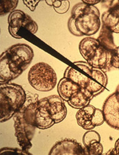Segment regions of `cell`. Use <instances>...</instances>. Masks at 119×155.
<instances>
[{
	"label": "cell",
	"instance_id": "6da1fadb",
	"mask_svg": "<svg viewBox=\"0 0 119 155\" xmlns=\"http://www.w3.org/2000/svg\"><path fill=\"white\" fill-rule=\"evenodd\" d=\"M99 10L97 7L83 2L77 3L72 8L68 22L69 31L78 37L96 34L101 27Z\"/></svg>",
	"mask_w": 119,
	"mask_h": 155
},
{
	"label": "cell",
	"instance_id": "7a4b0ae2",
	"mask_svg": "<svg viewBox=\"0 0 119 155\" xmlns=\"http://www.w3.org/2000/svg\"><path fill=\"white\" fill-rule=\"evenodd\" d=\"M26 99V91L22 86L15 83L1 84V123H5L13 117L23 107Z\"/></svg>",
	"mask_w": 119,
	"mask_h": 155
},
{
	"label": "cell",
	"instance_id": "3957f363",
	"mask_svg": "<svg viewBox=\"0 0 119 155\" xmlns=\"http://www.w3.org/2000/svg\"><path fill=\"white\" fill-rule=\"evenodd\" d=\"M79 49L83 58L93 68H98L105 72L112 69V53L104 48L97 39L86 37L79 45Z\"/></svg>",
	"mask_w": 119,
	"mask_h": 155
},
{
	"label": "cell",
	"instance_id": "277c9868",
	"mask_svg": "<svg viewBox=\"0 0 119 155\" xmlns=\"http://www.w3.org/2000/svg\"><path fill=\"white\" fill-rule=\"evenodd\" d=\"M28 81L36 91L48 92L52 91L57 83V75L50 65L39 62L33 65L28 73Z\"/></svg>",
	"mask_w": 119,
	"mask_h": 155
},
{
	"label": "cell",
	"instance_id": "5b68a950",
	"mask_svg": "<svg viewBox=\"0 0 119 155\" xmlns=\"http://www.w3.org/2000/svg\"><path fill=\"white\" fill-rule=\"evenodd\" d=\"M8 32L11 36L16 39L23 38L18 34V31L22 27L32 34H35L38 29L35 21L21 10H15L10 13L8 17Z\"/></svg>",
	"mask_w": 119,
	"mask_h": 155
},
{
	"label": "cell",
	"instance_id": "8992f818",
	"mask_svg": "<svg viewBox=\"0 0 119 155\" xmlns=\"http://www.w3.org/2000/svg\"><path fill=\"white\" fill-rule=\"evenodd\" d=\"M13 120L17 142L23 150L29 153V150L32 147L31 140L35 134L36 127L26 121L21 110L14 115Z\"/></svg>",
	"mask_w": 119,
	"mask_h": 155
},
{
	"label": "cell",
	"instance_id": "52a82bcc",
	"mask_svg": "<svg viewBox=\"0 0 119 155\" xmlns=\"http://www.w3.org/2000/svg\"><path fill=\"white\" fill-rule=\"evenodd\" d=\"M64 77L73 81L81 88L89 91L94 97L99 95L106 89L93 78L87 77L71 66L68 67L65 71Z\"/></svg>",
	"mask_w": 119,
	"mask_h": 155
},
{
	"label": "cell",
	"instance_id": "ba28073f",
	"mask_svg": "<svg viewBox=\"0 0 119 155\" xmlns=\"http://www.w3.org/2000/svg\"><path fill=\"white\" fill-rule=\"evenodd\" d=\"M7 54L23 71L29 67L34 57L32 48L26 44H16L6 51Z\"/></svg>",
	"mask_w": 119,
	"mask_h": 155
},
{
	"label": "cell",
	"instance_id": "9c48e42d",
	"mask_svg": "<svg viewBox=\"0 0 119 155\" xmlns=\"http://www.w3.org/2000/svg\"><path fill=\"white\" fill-rule=\"evenodd\" d=\"M105 121L109 126L119 130V90L106 98L103 107Z\"/></svg>",
	"mask_w": 119,
	"mask_h": 155
},
{
	"label": "cell",
	"instance_id": "30bf717a",
	"mask_svg": "<svg viewBox=\"0 0 119 155\" xmlns=\"http://www.w3.org/2000/svg\"><path fill=\"white\" fill-rule=\"evenodd\" d=\"M49 155H89L87 147L74 139H65L55 143Z\"/></svg>",
	"mask_w": 119,
	"mask_h": 155
},
{
	"label": "cell",
	"instance_id": "8fae6325",
	"mask_svg": "<svg viewBox=\"0 0 119 155\" xmlns=\"http://www.w3.org/2000/svg\"><path fill=\"white\" fill-rule=\"evenodd\" d=\"M22 70L9 57L6 51L0 58V84L8 83L23 73Z\"/></svg>",
	"mask_w": 119,
	"mask_h": 155
},
{
	"label": "cell",
	"instance_id": "7c38bea8",
	"mask_svg": "<svg viewBox=\"0 0 119 155\" xmlns=\"http://www.w3.org/2000/svg\"><path fill=\"white\" fill-rule=\"evenodd\" d=\"M109 10L101 16L103 25L113 33L119 34V1H101Z\"/></svg>",
	"mask_w": 119,
	"mask_h": 155
},
{
	"label": "cell",
	"instance_id": "4fadbf2b",
	"mask_svg": "<svg viewBox=\"0 0 119 155\" xmlns=\"http://www.w3.org/2000/svg\"><path fill=\"white\" fill-rule=\"evenodd\" d=\"M46 98L47 110L55 124L63 121L67 115V109L64 100L57 95L46 97Z\"/></svg>",
	"mask_w": 119,
	"mask_h": 155
},
{
	"label": "cell",
	"instance_id": "5bb4252c",
	"mask_svg": "<svg viewBox=\"0 0 119 155\" xmlns=\"http://www.w3.org/2000/svg\"><path fill=\"white\" fill-rule=\"evenodd\" d=\"M94 97L93 94L89 91L81 88L72 95L67 102L71 107L80 109L88 105Z\"/></svg>",
	"mask_w": 119,
	"mask_h": 155
},
{
	"label": "cell",
	"instance_id": "9a60e30c",
	"mask_svg": "<svg viewBox=\"0 0 119 155\" xmlns=\"http://www.w3.org/2000/svg\"><path fill=\"white\" fill-rule=\"evenodd\" d=\"M95 109L94 106L89 104L79 109L75 115L78 125L88 131L94 129L95 127L91 124V119Z\"/></svg>",
	"mask_w": 119,
	"mask_h": 155
},
{
	"label": "cell",
	"instance_id": "2e32d148",
	"mask_svg": "<svg viewBox=\"0 0 119 155\" xmlns=\"http://www.w3.org/2000/svg\"><path fill=\"white\" fill-rule=\"evenodd\" d=\"M74 64L86 74L98 81L104 87H106L108 79L105 71L98 68H93L85 61H76L74 62Z\"/></svg>",
	"mask_w": 119,
	"mask_h": 155
},
{
	"label": "cell",
	"instance_id": "e0dca14e",
	"mask_svg": "<svg viewBox=\"0 0 119 155\" xmlns=\"http://www.w3.org/2000/svg\"><path fill=\"white\" fill-rule=\"evenodd\" d=\"M81 89V87L69 78H63L58 83L57 91L61 98L68 101L72 95Z\"/></svg>",
	"mask_w": 119,
	"mask_h": 155
},
{
	"label": "cell",
	"instance_id": "ac0fdd59",
	"mask_svg": "<svg viewBox=\"0 0 119 155\" xmlns=\"http://www.w3.org/2000/svg\"><path fill=\"white\" fill-rule=\"evenodd\" d=\"M97 40L101 46L111 53L117 47L114 40L113 33L104 25H102L99 36Z\"/></svg>",
	"mask_w": 119,
	"mask_h": 155
},
{
	"label": "cell",
	"instance_id": "d6986e66",
	"mask_svg": "<svg viewBox=\"0 0 119 155\" xmlns=\"http://www.w3.org/2000/svg\"><path fill=\"white\" fill-rule=\"evenodd\" d=\"M0 2V15L1 16H3L8 13H11L14 11L19 1L18 0H2Z\"/></svg>",
	"mask_w": 119,
	"mask_h": 155
},
{
	"label": "cell",
	"instance_id": "ffe728a7",
	"mask_svg": "<svg viewBox=\"0 0 119 155\" xmlns=\"http://www.w3.org/2000/svg\"><path fill=\"white\" fill-rule=\"evenodd\" d=\"M100 141L101 137L99 134L93 130L88 131L83 136V142L85 147H88L94 142Z\"/></svg>",
	"mask_w": 119,
	"mask_h": 155
},
{
	"label": "cell",
	"instance_id": "44dd1931",
	"mask_svg": "<svg viewBox=\"0 0 119 155\" xmlns=\"http://www.w3.org/2000/svg\"><path fill=\"white\" fill-rule=\"evenodd\" d=\"M53 7L55 12L63 15L68 12L70 8V2L67 0H54Z\"/></svg>",
	"mask_w": 119,
	"mask_h": 155
},
{
	"label": "cell",
	"instance_id": "7402d4cb",
	"mask_svg": "<svg viewBox=\"0 0 119 155\" xmlns=\"http://www.w3.org/2000/svg\"><path fill=\"white\" fill-rule=\"evenodd\" d=\"M105 121L103 110L96 108L91 119L92 125L95 127L103 125Z\"/></svg>",
	"mask_w": 119,
	"mask_h": 155
},
{
	"label": "cell",
	"instance_id": "603a6c76",
	"mask_svg": "<svg viewBox=\"0 0 119 155\" xmlns=\"http://www.w3.org/2000/svg\"><path fill=\"white\" fill-rule=\"evenodd\" d=\"M87 148L89 155H102L104 151L103 145L100 142H94Z\"/></svg>",
	"mask_w": 119,
	"mask_h": 155
},
{
	"label": "cell",
	"instance_id": "cb8c5ba5",
	"mask_svg": "<svg viewBox=\"0 0 119 155\" xmlns=\"http://www.w3.org/2000/svg\"><path fill=\"white\" fill-rule=\"evenodd\" d=\"M32 155L30 152H27L23 150L22 149L18 148H11V147H3L0 150V155Z\"/></svg>",
	"mask_w": 119,
	"mask_h": 155
},
{
	"label": "cell",
	"instance_id": "d4e9b609",
	"mask_svg": "<svg viewBox=\"0 0 119 155\" xmlns=\"http://www.w3.org/2000/svg\"><path fill=\"white\" fill-rule=\"evenodd\" d=\"M40 0H23V3L32 12L35 10L36 7L38 5Z\"/></svg>",
	"mask_w": 119,
	"mask_h": 155
},
{
	"label": "cell",
	"instance_id": "484cf974",
	"mask_svg": "<svg viewBox=\"0 0 119 155\" xmlns=\"http://www.w3.org/2000/svg\"><path fill=\"white\" fill-rule=\"evenodd\" d=\"M112 58L116 61H119V46L117 47L112 52Z\"/></svg>",
	"mask_w": 119,
	"mask_h": 155
},
{
	"label": "cell",
	"instance_id": "4316f807",
	"mask_svg": "<svg viewBox=\"0 0 119 155\" xmlns=\"http://www.w3.org/2000/svg\"><path fill=\"white\" fill-rule=\"evenodd\" d=\"M82 2H83V3H85V4H87V5H90V6H94V5H96V4H98V3H99V2H101V1L100 0H95V1H88V0H83L82 1Z\"/></svg>",
	"mask_w": 119,
	"mask_h": 155
},
{
	"label": "cell",
	"instance_id": "83f0119b",
	"mask_svg": "<svg viewBox=\"0 0 119 155\" xmlns=\"http://www.w3.org/2000/svg\"><path fill=\"white\" fill-rule=\"evenodd\" d=\"M115 150L116 151V155H119V138L116 140L115 143Z\"/></svg>",
	"mask_w": 119,
	"mask_h": 155
},
{
	"label": "cell",
	"instance_id": "f1b7e54d",
	"mask_svg": "<svg viewBox=\"0 0 119 155\" xmlns=\"http://www.w3.org/2000/svg\"><path fill=\"white\" fill-rule=\"evenodd\" d=\"M106 155H116V151L115 149H112L110 150L108 152H107Z\"/></svg>",
	"mask_w": 119,
	"mask_h": 155
},
{
	"label": "cell",
	"instance_id": "f546056e",
	"mask_svg": "<svg viewBox=\"0 0 119 155\" xmlns=\"http://www.w3.org/2000/svg\"><path fill=\"white\" fill-rule=\"evenodd\" d=\"M46 3L50 6L53 7V2H54V0H46L45 1Z\"/></svg>",
	"mask_w": 119,
	"mask_h": 155
},
{
	"label": "cell",
	"instance_id": "4dcf8cb0",
	"mask_svg": "<svg viewBox=\"0 0 119 155\" xmlns=\"http://www.w3.org/2000/svg\"></svg>",
	"mask_w": 119,
	"mask_h": 155
}]
</instances>
